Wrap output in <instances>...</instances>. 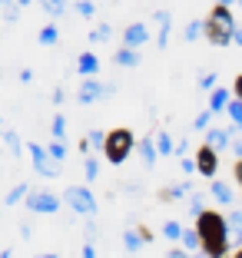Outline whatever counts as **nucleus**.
Wrapping results in <instances>:
<instances>
[{"label": "nucleus", "mask_w": 242, "mask_h": 258, "mask_svg": "<svg viewBox=\"0 0 242 258\" xmlns=\"http://www.w3.org/2000/svg\"><path fill=\"white\" fill-rule=\"evenodd\" d=\"M46 152H50L57 162H63V159H67V143H63V139H53V143L46 146Z\"/></svg>", "instance_id": "26"}, {"label": "nucleus", "mask_w": 242, "mask_h": 258, "mask_svg": "<svg viewBox=\"0 0 242 258\" xmlns=\"http://www.w3.org/2000/svg\"><path fill=\"white\" fill-rule=\"evenodd\" d=\"M235 30H239V23H235L232 10L229 7H216L209 10V17H206V40H209L212 46H229L235 37Z\"/></svg>", "instance_id": "2"}, {"label": "nucleus", "mask_w": 242, "mask_h": 258, "mask_svg": "<svg viewBox=\"0 0 242 258\" xmlns=\"http://www.w3.org/2000/svg\"><path fill=\"white\" fill-rule=\"evenodd\" d=\"M239 7H242V0H239Z\"/></svg>", "instance_id": "56"}, {"label": "nucleus", "mask_w": 242, "mask_h": 258, "mask_svg": "<svg viewBox=\"0 0 242 258\" xmlns=\"http://www.w3.org/2000/svg\"><path fill=\"white\" fill-rule=\"evenodd\" d=\"M27 152H30V162H33V169H37L43 179H57L60 175V162L53 159L50 152H46V146H40V143H30L27 146Z\"/></svg>", "instance_id": "6"}, {"label": "nucleus", "mask_w": 242, "mask_h": 258, "mask_svg": "<svg viewBox=\"0 0 242 258\" xmlns=\"http://www.w3.org/2000/svg\"><path fill=\"white\" fill-rule=\"evenodd\" d=\"M76 70H80V76H96L100 73V60H96V53H90V50H83L80 53V60H76Z\"/></svg>", "instance_id": "16"}, {"label": "nucleus", "mask_w": 242, "mask_h": 258, "mask_svg": "<svg viewBox=\"0 0 242 258\" xmlns=\"http://www.w3.org/2000/svg\"><path fill=\"white\" fill-rule=\"evenodd\" d=\"M199 86H203V90H216V86H219V76H216V73H212V70H206V73L203 76H199Z\"/></svg>", "instance_id": "32"}, {"label": "nucleus", "mask_w": 242, "mask_h": 258, "mask_svg": "<svg viewBox=\"0 0 242 258\" xmlns=\"http://www.w3.org/2000/svg\"><path fill=\"white\" fill-rule=\"evenodd\" d=\"M229 149H232V156H239V159H242V133H235V136H232V146H229Z\"/></svg>", "instance_id": "39"}, {"label": "nucleus", "mask_w": 242, "mask_h": 258, "mask_svg": "<svg viewBox=\"0 0 242 258\" xmlns=\"http://www.w3.org/2000/svg\"><path fill=\"white\" fill-rule=\"evenodd\" d=\"M17 80H20V83H30V80H33V70H27V67H23L20 73H17Z\"/></svg>", "instance_id": "40"}, {"label": "nucleus", "mask_w": 242, "mask_h": 258, "mask_svg": "<svg viewBox=\"0 0 242 258\" xmlns=\"http://www.w3.org/2000/svg\"><path fill=\"white\" fill-rule=\"evenodd\" d=\"M239 133H242V126H239Z\"/></svg>", "instance_id": "57"}, {"label": "nucleus", "mask_w": 242, "mask_h": 258, "mask_svg": "<svg viewBox=\"0 0 242 258\" xmlns=\"http://www.w3.org/2000/svg\"><path fill=\"white\" fill-rule=\"evenodd\" d=\"M182 248L189 251V255H196V251H203V238H199V232H196V225L192 228H186V232H182Z\"/></svg>", "instance_id": "19"}, {"label": "nucleus", "mask_w": 242, "mask_h": 258, "mask_svg": "<svg viewBox=\"0 0 242 258\" xmlns=\"http://www.w3.org/2000/svg\"><path fill=\"white\" fill-rule=\"evenodd\" d=\"M232 175H235V182L242 185V159H235V166H232Z\"/></svg>", "instance_id": "43"}, {"label": "nucleus", "mask_w": 242, "mask_h": 258, "mask_svg": "<svg viewBox=\"0 0 242 258\" xmlns=\"http://www.w3.org/2000/svg\"><path fill=\"white\" fill-rule=\"evenodd\" d=\"M232 93H235V99H242V73L235 76V83H232Z\"/></svg>", "instance_id": "42"}, {"label": "nucleus", "mask_w": 242, "mask_h": 258, "mask_svg": "<svg viewBox=\"0 0 242 258\" xmlns=\"http://www.w3.org/2000/svg\"><path fill=\"white\" fill-rule=\"evenodd\" d=\"M37 258H60V255H53V251H43V255H37Z\"/></svg>", "instance_id": "50"}, {"label": "nucleus", "mask_w": 242, "mask_h": 258, "mask_svg": "<svg viewBox=\"0 0 242 258\" xmlns=\"http://www.w3.org/2000/svg\"><path fill=\"white\" fill-rule=\"evenodd\" d=\"M4 4H17V0H4Z\"/></svg>", "instance_id": "54"}, {"label": "nucleus", "mask_w": 242, "mask_h": 258, "mask_svg": "<svg viewBox=\"0 0 242 258\" xmlns=\"http://www.w3.org/2000/svg\"><path fill=\"white\" fill-rule=\"evenodd\" d=\"M106 136H110V133H103V129H90V136H86V139H90L93 149H103V146H106Z\"/></svg>", "instance_id": "33"}, {"label": "nucleus", "mask_w": 242, "mask_h": 258, "mask_svg": "<svg viewBox=\"0 0 242 258\" xmlns=\"http://www.w3.org/2000/svg\"><path fill=\"white\" fill-rule=\"evenodd\" d=\"M182 37H186V43H192V40L206 37V20H192L186 30H182Z\"/></svg>", "instance_id": "23"}, {"label": "nucleus", "mask_w": 242, "mask_h": 258, "mask_svg": "<svg viewBox=\"0 0 242 258\" xmlns=\"http://www.w3.org/2000/svg\"><path fill=\"white\" fill-rule=\"evenodd\" d=\"M63 202H67L76 215H86V219L96 212V199H93V192L86 189V185H70V189L63 192Z\"/></svg>", "instance_id": "5"}, {"label": "nucleus", "mask_w": 242, "mask_h": 258, "mask_svg": "<svg viewBox=\"0 0 242 258\" xmlns=\"http://www.w3.org/2000/svg\"><path fill=\"white\" fill-rule=\"evenodd\" d=\"M83 258H96V248H93V242L83 245Z\"/></svg>", "instance_id": "44"}, {"label": "nucleus", "mask_w": 242, "mask_h": 258, "mask_svg": "<svg viewBox=\"0 0 242 258\" xmlns=\"http://www.w3.org/2000/svg\"><path fill=\"white\" fill-rule=\"evenodd\" d=\"M30 4H33V0H17V7H20V10H27Z\"/></svg>", "instance_id": "47"}, {"label": "nucleus", "mask_w": 242, "mask_h": 258, "mask_svg": "<svg viewBox=\"0 0 242 258\" xmlns=\"http://www.w3.org/2000/svg\"><path fill=\"white\" fill-rule=\"evenodd\" d=\"M116 93L113 83H100L96 76H86L83 83H80V93H76V103L80 106H90V103H100V99H110Z\"/></svg>", "instance_id": "4"}, {"label": "nucleus", "mask_w": 242, "mask_h": 258, "mask_svg": "<svg viewBox=\"0 0 242 258\" xmlns=\"http://www.w3.org/2000/svg\"><path fill=\"white\" fill-rule=\"evenodd\" d=\"M186 196H192V182H189V179H186V182H179V185H169V189L159 192V199H163V202H176V199H186Z\"/></svg>", "instance_id": "18"}, {"label": "nucleus", "mask_w": 242, "mask_h": 258, "mask_svg": "<svg viewBox=\"0 0 242 258\" xmlns=\"http://www.w3.org/2000/svg\"><path fill=\"white\" fill-rule=\"evenodd\" d=\"M156 23H159L156 43H159V50H166L169 46V30H173V14H169V10H156Z\"/></svg>", "instance_id": "14"}, {"label": "nucleus", "mask_w": 242, "mask_h": 258, "mask_svg": "<svg viewBox=\"0 0 242 258\" xmlns=\"http://www.w3.org/2000/svg\"><path fill=\"white\" fill-rule=\"evenodd\" d=\"M209 196L216 199L219 205H232V202H235V192L229 189L226 182H219V179H212V182H209Z\"/></svg>", "instance_id": "15"}, {"label": "nucleus", "mask_w": 242, "mask_h": 258, "mask_svg": "<svg viewBox=\"0 0 242 258\" xmlns=\"http://www.w3.org/2000/svg\"><path fill=\"white\" fill-rule=\"evenodd\" d=\"M156 136V149H159V156H173L176 152V143H173V136H169L166 129H159V133H153Z\"/></svg>", "instance_id": "20"}, {"label": "nucleus", "mask_w": 242, "mask_h": 258, "mask_svg": "<svg viewBox=\"0 0 242 258\" xmlns=\"http://www.w3.org/2000/svg\"><path fill=\"white\" fill-rule=\"evenodd\" d=\"M150 238L153 235L146 232V228H126V232H123V248H126V251H139Z\"/></svg>", "instance_id": "12"}, {"label": "nucleus", "mask_w": 242, "mask_h": 258, "mask_svg": "<svg viewBox=\"0 0 242 258\" xmlns=\"http://www.w3.org/2000/svg\"><path fill=\"white\" fill-rule=\"evenodd\" d=\"M196 232L203 238V251L209 258H226L232 248V232H229V222L222 212H212L206 209L203 215H196Z\"/></svg>", "instance_id": "1"}, {"label": "nucleus", "mask_w": 242, "mask_h": 258, "mask_svg": "<svg viewBox=\"0 0 242 258\" xmlns=\"http://www.w3.org/2000/svg\"><path fill=\"white\" fill-rule=\"evenodd\" d=\"M23 205L37 215H53L60 209V196H53V192H46V189H30V196L23 199Z\"/></svg>", "instance_id": "7"}, {"label": "nucleus", "mask_w": 242, "mask_h": 258, "mask_svg": "<svg viewBox=\"0 0 242 258\" xmlns=\"http://www.w3.org/2000/svg\"><path fill=\"white\" fill-rule=\"evenodd\" d=\"M110 37H113V27H110V23H100L96 30L90 33V40H93V43H103V40H110Z\"/></svg>", "instance_id": "29"}, {"label": "nucleus", "mask_w": 242, "mask_h": 258, "mask_svg": "<svg viewBox=\"0 0 242 258\" xmlns=\"http://www.w3.org/2000/svg\"><path fill=\"white\" fill-rule=\"evenodd\" d=\"M113 63L116 67H139V63H143V56H139V50H129V46H123V50H116L113 53Z\"/></svg>", "instance_id": "17"}, {"label": "nucleus", "mask_w": 242, "mask_h": 258, "mask_svg": "<svg viewBox=\"0 0 242 258\" xmlns=\"http://www.w3.org/2000/svg\"><path fill=\"white\" fill-rule=\"evenodd\" d=\"M4 143H7V149H10V156H20V136H17L14 129H7V133H4Z\"/></svg>", "instance_id": "28"}, {"label": "nucleus", "mask_w": 242, "mask_h": 258, "mask_svg": "<svg viewBox=\"0 0 242 258\" xmlns=\"http://www.w3.org/2000/svg\"><path fill=\"white\" fill-rule=\"evenodd\" d=\"M76 14H80V17H86V20H90V17L96 14V7H93L90 0H76Z\"/></svg>", "instance_id": "35"}, {"label": "nucleus", "mask_w": 242, "mask_h": 258, "mask_svg": "<svg viewBox=\"0 0 242 258\" xmlns=\"http://www.w3.org/2000/svg\"><path fill=\"white\" fill-rule=\"evenodd\" d=\"M226 113H229V119H232V126H242V99H232Z\"/></svg>", "instance_id": "30"}, {"label": "nucleus", "mask_w": 242, "mask_h": 258, "mask_svg": "<svg viewBox=\"0 0 242 258\" xmlns=\"http://www.w3.org/2000/svg\"><path fill=\"white\" fill-rule=\"evenodd\" d=\"M4 133H7V126H4V119H0V136H4Z\"/></svg>", "instance_id": "53"}, {"label": "nucleus", "mask_w": 242, "mask_h": 258, "mask_svg": "<svg viewBox=\"0 0 242 258\" xmlns=\"http://www.w3.org/2000/svg\"><path fill=\"white\" fill-rule=\"evenodd\" d=\"M232 43H235V46H242V27H239V30H235V37H232Z\"/></svg>", "instance_id": "46"}, {"label": "nucleus", "mask_w": 242, "mask_h": 258, "mask_svg": "<svg viewBox=\"0 0 242 258\" xmlns=\"http://www.w3.org/2000/svg\"><path fill=\"white\" fill-rule=\"evenodd\" d=\"M146 40H150V27L146 23H129L123 30V46H129V50H139Z\"/></svg>", "instance_id": "10"}, {"label": "nucleus", "mask_w": 242, "mask_h": 258, "mask_svg": "<svg viewBox=\"0 0 242 258\" xmlns=\"http://www.w3.org/2000/svg\"><path fill=\"white\" fill-rule=\"evenodd\" d=\"M189 205H192V215H203V212H206V202H203V196H196V192L189 196Z\"/></svg>", "instance_id": "37"}, {"label": "nucleus", "mask_w": 242, "mask_h": 258, "mask_svg": "<svg viewBox=\"0 0 242 258\" xmlns=\"http://www.w3.org/2000/svg\"><path fill=\"white\" fill-rule=\"evenodd\" d=\"M136 152H139V162H143L146 169H153V166H156V159H159L156 136H153V133H150V136H143V139L136 143Z\"/></svg>", "instance_id": "11"}, {"label": "nucleus", "mask_w": 242, "mask_h": 258, "mask_svg": "<svg viewBox=\"0 0 242 258\" xmlns=\"http://www.w3.org/2000/svg\"><path fill=\"white\" fill-rule=\"evenodd\" d=\"M0 7H7V4H4V0H0Z\"/></svg>", "instance_id": "55"}, {"label": "nucleus", "mask_w": 242, "mask_h": 258, "mask_svg": "<svg viewBox=\"0 0 242 258\" xmlns=\"http://www.w3.org/2000/svg\"><path fill=\"white\" fill-rule=\"evenodd\" d=\"M182 232H186V228H182L179 222H173V219H169V222H163V238H169V242H179V238H182Z\"/></svg>", "instance_id": "25"}, {"label": "nucleus", "mask_w": 242, "mask_h": 258, "mask_svg": "<svg viewBox=\"0 0 242 258\" xmlns=\"http://www.w3.org/2000/svg\"><path fill=\"white\" fill-rule=\"evenodd\" d=\"M83 172H86V179H90V182L100 175V162H96V156H86V159H83Z\"/></svg>", "instance_id": "31"}, {"label": "nucleus", "mask_w": 242, "mask_h": 258, "mask_svg": "<svg viewBox=\"0 0 242 258\" xmlns=\"http://www.w3.org/2000/svg\"><path fill=\"white\" fill-rule=\"evenodd\" d=\"M209 119H212V113H209V109H203V113L192 119V129H203V133H206V129H209Z\"/></svg>", "instance_id": "36"}, {"label": "nucleus", "mask_w": 242, "mask_h": 258, "mask_svg": "<svg viewBox=\"0 0 242 258\" xmlns=\"http://www.w3.org/2000/svg\"><path fill=\"white\" fill-rule=\"evenodd\" d=\"M0 258H14V251H10V248H4V251H0Z\"/></svg>", "instance_id": "49"}, {"label": "nucleus", "mask_w": 242, "mask_h": 258, "mask_svg": "<svg viewBox=\"0 0 242 258\" xmlns=\"http://www.w3.org/2000/svg\"><path fill=\"white\" fill-rule=\"evenodd\" d=\"M232 258H242V245H239V248H235V255Z\"/></svg>", "instance_id": "52"}, {"label": "nucleus", "mask_w": 242, "mask_h": 258, "mask_svg": "<svg viewBox=\"0 0 242 258\" xmlns=\"http://www.w3.org/2000/svg\"><path fill=\"white\" fill-rule=\"evenodd\" d=\"M173 156H179V159L186 156V139H179V143H176V152H173Z\"/></svg>", "instance_id": "45"}, {"label": "nucleus", "mask_w": 242, "mask_h": 258, "mask_svg": "<svg viewBox=\"0 0 242 258\" xmlns=\"http://www.w3.org/2000/svg\"><path fill=\"white\" fill-rule=\"evenodd\" d=\"M239 133V126H216V129H206V146L216 152H226L232 146V136Z\"/></svg>", "instance_id": "8"}, {"label": "nucleus", "mask_w": 242, "mask_h": 258, "mask_svg": "<svg viewBox=\"0 0 242 258\" xmlns=\"http://www.w3.org/2000/svg\"><path fill=\"white\" fill-rule=\"evenodd\" d=\"M229 103H232V93H229L226 86H216V90L209 93V103H206V109L216 116V113H222V109H229Z\"/></svg>", "instance_id": "13"}, {"label": "nucleus", "mask_w": 242, "mask_h": 258, "mask_svg": "<svg viewBox=\"0 0 242 258\" xmlns=\"http://www.w3.org/2000/svg\"><path fill=\"white\" fill-rule=\"evenodd\" d=\"M179 166H182V172H186V179H192V175L199 172V166H196V159H192V156H182Z\"/></svg>", "instance_id": "34"}, {"label": "nucleus", "mask_w": 242, "mask_h": 258, "mask_svg": "<svg viewBox=\"0 0 242 258\" xmlns=\"http://www.w3.org/2000/svg\"><path fill=\"white\" fill-rule=\"evenodd\" d=\"M166 258H192V255H189V251H186V248H173V251H169Z\"/></svg>", "instance_id": "41"}, {"label": "nucleus", "mask_w": 242, "mask_h": 258, "mask_svg": "<svg viewBox=\"0 0 242 258\" xmlns=\"http://www.w3.org/2000/svg\"><path fill=\"white\" fill-rule=\"evenodd\" d=\"M50 133H53V139H63V136H67V119H63V113H57V116H53Z\"/></svg>", "instance_id": "27"}, {"label": "nucleus", "mask_w": 242, "mask_h": 258, "mask_svg": "<svg viewBox=\"0 0 242 258\" xmlns=\"http://www.w3.org/2000/svg\"><path fill=\"white\" fill-rule=\"evenodd\" d=\"M196 166H199V175H206V179H216V169H219V156H216V149H209V146H199L196 152Z\"/></svg>", "instance_id": "9"}, {"label": "nucleus", "mask_w": 242, "mask_h": 258, "mask_svg": "<svg viewBox=\"0 0 242 258\" xmlns=\"http://www.w3.org/2000/svg\"><path fill=\"white\" fill-rule=\"evenodd\" d=\"M17 17H20V7H17V4H7V7H4V20L17 23Z\"/></svg>", "instance_id": "38"}, {"label": "nucleus", "mask_w": 242, "mask_h": 258, "mask_svg": "<svg viewBox=\"0 0 242 258\" xmlns=\"http://www.w3.org/2000/svg\"><path fill=\"white\" fill-rule=\"evenodd\" d=\"M139 139L133 136V129L120 126V129H110V136H106V146H103V156L113 166H120V162H126V156H133V149H136Z\"/></svg>", "instance_id": "3"}, {"label": "nucleus", "mask_w": 242, "mask_h": 258, "mask_svg": "<svg viewBox=\"0 0 242 258\" xmlns=\"http://www.w3.org/2000/svg\"><path fill=\"white\" fill-rule=\"evenodd\" d=\"M216 4H219V7H232L235 0H216Z\"/></svg>", "instance_id": "48"}, {"label": "nucleus", "mask_w": 242, "mask_h": 258, "mask_svg": "<svg viewBox=\"0 0 242 258\" xmlns=\"http://www.w3.org/2000/svg\"><path fill=\"white\" fill-rule=\"evenodd\" d=\"M27 196H30V185H27V182H17L14 189L7 192V199H4V202H7V205H17V202H23Z\"/></svg>", "instance_id": "22"}, {"label": "nucleus", "mask_w": 242, "mask_h": 258, "mask_svg": "<svg viewBox=\"0 0 242 258\" xmlns=\"http://www.w3.org/2000/svg\"><path fill=\"white\" fill-rule=\"evenodd\" d=\"M37 4H40V7H43L50 17H63V14H67V0H37Z\"/></svg>", "instance_id": "24"}, {"label": "nucleus", "mask_w": 242, "mask_h": 258, "mask_svg": "<svg viewBox=\"0 0 242 258\" xmlns=\"http://www.w3.org/2000/svg\"><path fill=\"white\" fill-rule=\"evenodd\" d=\"M37 40H40L43 46H57V43H60V30H57V23H46L43 30L37 33Z\"/></svg>", "instance_id": "21"}, {"label": "nucleus", "mask_w": 242, "mask_h": 258, "mask_svg": "<svg viewBox=\"0 0 242 258\" xmlns=\"http://www.w3.org/2000/svg\"><path fill=\"white\" fill-rule=\"evenodd\" d=\"M192 258H209V255H206V251H196V255H192Z\"/></svg>", "instance_id": "51"}]
</instances>
